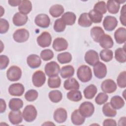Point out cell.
Listing matches in <instances>:
<instances>
[{
    "mask_svg": "<svg viewBox=\"0 0 126 126\" xmlns=\"http://www.w3.org/2000/svg\"><path fill=\"white\" fill-rule=\"evenodd\" d=\"M35 24L39 27L47 28L50 24V19L46 14L41 13L38 14L34 19Z\"/></svg>",
    "mask_w": 126,
    "mask_h": 126,
    "instance_id": "cell-12",
    "label": "cell"
},
{
    "mask_svg": "<svg viewBox=\"0 0 126 126\" xmlns=\"http://www.w3.org/2000/svg\"><path fill=\"white\" fill-rule=\"evenodd\" d=\"M114 38L118 44H123L126 41V29L125 28L120 27L114 32Z\"/></svg>",
    "mask_w": 126,
    "mask_h": 126,
    "instance_id": "cell-20",
    "label": "cell"
},
{
    "mask_svg": "<svg viewBox=\"0 0 126 126\" xmlns=\"http://www.w3.org/2000/svg\"><path fill=\"white\" fill-rule=\"evenodd\" d=\"M46 81L45 73L41 70H37L34 72L32 76V82L36 87L42 86Z\"/></svg>",
    "mask_w": 126,
    "mask_h": 126,
    "instance_id": "cell-8",
    "label": "cell"
},
{
    "mask_svg": "<svg viewBox=\"0 0 126 126\" xmlns=\"http://www.w3.org/2000/svg\"><path fill=\"white\" fill-rule=\"evenodd\" d=\"M126 5H124L121 10L120 20V22L124 26L126 25Z\"/></svg>",
    "mask_w": 126,
    "mask_h": 126,
    "instance_id": "cell-50",
    "label": "cell"
},
{
    "mask_svg": "<svg viewBox=\"0 0 126 126\" xmlns=\"http://www.w3.org/2000/svg\"><path fill=\"white\" fill-rule=\"evenodd\" d=\"M117 83L118 87L121 88H125L126 87V72H121L117 77Z\"/></svg>",
    "mask_w": 126,
    "mask_h": 126,
    "instance_id": "cell-45",
    "label": "cell"
},
{
    "mask_svg": "<svg viewBox=\"0 0 126 126\" xmlns=\"http://www.w3.org/2000/svg\"><path fill=\"white\" fill-rule=\"evenodd\" d=\"M103 126H117L116 122L115 120L112 119H107L104 120L103 123Z\"/></svg>",
    "mask_w": 126,
    "mask_h": 126,
    "instance_id": "cell-51",
    "label": "cell"
},
{
    "mask_svg": "<svg viewBox=\"0 0 126 126\" xmlns=\"http://www.w3.org/2000/svg\"><path fill=\"white\" fill-rule=\"evenodd\" d=\"M32 10V4L30 0H22L21 3L18 6V10L21 13L27 15Z\"/></svg>",
    "mask_w": 126,
    "mask_h": 126,
    "instance_id": "cell-25",
    "label": "cell"
},
{
    "mask_svg": "<svg viewBox=\"0 0 126 126\" xmlns=\"http://www.w3.org/2000/svg\"><path fill=\"white\" fill-rule=\"evenodd\" d=\"M29 36V32L25 29H18L14 32L13 34V39L18 43H23L27 41Z\"/></svg>",
    "mask_w": 126,
    "mask_h": 126,
    "instance_id": "cell-6",
    "label": "cell"
},
{
    "mask_svg": "<svg viewBox=\"0 0 126 126\" xmlns=\"http://www.w3.org/2000/svg\"><path fill=\"white\" fill-rule=\"evenodd\" d=\"M63 87L66 90H78L80 88V85L76 79L70 77L64 81Z\"/></svg>",
    "mask_w": 126,
    "mask_h": 126,
    "instance_id": "cell-23",
    "label": "cell"
},
{
    "mask_svg": "<svg viewBox=\"0 0 126 126\" xmlns=\"http://www.w3.org/2000/svg\"><path fill=\"white\" fill-rule=\"evenodd\" d=\"M44 70L46 74L49 77L58 76L60 71V65L56 62L51 61L46 64Z\"/></svg>",
    "mask_w": 126,
    "mask_h": 126,
    "instance_id": "cell-4",
    "label": "cell"
},
{
    "mask_svg": "<svg viewBox=\"0 0 126 126\" xmlns=\"http://www.w3.org/2000/svg\"><path fill=\"white\" fill-rule=\"evenodd\" d=\"M9 63V59L7 56L4 55L0 56V69L1 70L5 69Z\"/></svg>",
    "mask_w": 126,
    "mask_h": 126,
    "instance_id": "cell-49",
    "label": "cell"
},
{
    "mask_svg": "<svg viewBox=\"0 0 126 126\" xmlns=\"http://www.w3.org/2000/svg\"><path fill=\"white\" fill-rule=\"evenodd\" d=\"M117 87V85L115 81L110 79L104 80L101 84V90L106 94L114 93L116 90Z\"/></svg>",
    "mask_w": 126,
    "mask_h": 126,
    "instance_id": "cell-13",
    "label": "cell"
},
{
    "mask_svg": "<svg viewBox=\"0 0 126 126\" xmlns=\"http://www.w3.org/2000/svg\"><path fill=\"white\" fill-rule=\"evenodd\" d=\"M48 96L52 102L58 103L62 99L63 94L59 90H53L49 93Z\"/></svg>",
    "mask_w": 126,
    "mask_h": 126,
    "instance_id": "cell-38",
    "label": "cell"
},
{
    "mask_svg": "<svg viewBox=\"0 0 126 126\" xmlns=\"http://www.w3.org/2000/svg\"><path fill=\"white\" fill-rule=\"evenodd\" d=\"M108 99V95L105 93H99L95 98V102L97 104L102 105Z\"/></svg>",
    "mask_w": 126,
    "mask_h": 126,
    "instance_id": "cell-47",
    "label": "cell"
},
{
    "mask_svg": "<svg viewBox=\"0 0 126 126\" xmlns=\"http://www.w3.org/2000/svg\"><path fill=\"white\" fill-rule=\"evenodd\" d=\"M21 69L16 65L10 66L6 71V77L8 80L10 81H17L21 78Z\"/></svg>",
    "mask_w": 126,
    "mask_h": 126,
    "instance_id": "cell-3",
    "label": "cell"
},
{
    "mask_svg": "<svg viewBox=\"0 0 126 126\" xmlns=\"http://www.w3.org/2000/svg\"><path fill=\"white\" fill-rule=\"evenodd\" d=\"M37 115V110L33 105H28L24 109L22 112V116L27 122H33L36 118Z\"/></svg>",
    "mask_w": 126,
    "mask_h": 126,
    "instance_id": "cell-2",
    "label": "cell"
},
{
    "mask_svg": "<svg viewBox=\"0 0 126 126\" xmlns=\"http://www.w3.org/2000/svg\"><path fill=\"white\" fill-rule=\"evenodd\" d=\"M22 0H10L8 1L9 4L12 6H17L19 5L21 3Z\"/></svg>",
    "mask_w": 126,
    "mask_h": 126,
    "instance_id": "cell-52",
    "label": "cell"
},
{
    "mask_svg": "<svg viewBox=\"0 0 126 126\" xmlns=\"http://www.w3.org/2000/svg\"><path fill=\"white\" fill-rule=\"evenodd\" d=\"M74 73V68L71 65H67L62 67L60 70V74L63 78L71 77Z\"/></svg>",
    "mask_w": 126,
    "mask_h": 126,
    "instance_id": "cell-28",
    "label": "cell"
},
{
    "mask_svg": "<svg viewBox=\"0 0 126 126\" xmlns=\"http://www.w3.org/2000/svg\"><path fill=\"white\" fill-rule=\"evenodd\" d=\"M57 60L61 64H65L70 63L72 60L71 54L67 52L61 53L58 55Z\"/></svg>",
    "mask_w": 126,
    "mask_h": 126,
    "instance_id": "cell-37",
    "label": "cell"
},
{
    "mask_svg": "<svg viewBox=\"0 0 126 126\" xmlns=\"http://www.w3.org/2000/svg\"><path fill=\"white\" fill-rule=\"evenodd\" d=\"M9 24L8 22L5 19H0V33L1 34L6 33L9 30Z\"/></svg>",
    "mask_w": 126,
    "mask_h": 126,
    "instance_id": "cell-48",
    "label": "cell"
},
{
    "mask_svg": "<svg viewBox=\"0 0 126 126\" xmlns=\"http://www.w3.org/2000/svg\"><path fill=\"white\" fill-rule=\"evenodd\" d=\"M89 18L91 21L94 23H99L101 22L103 15L96 11L94 9H92L88 13Z\"/></svg>",
    "mask_w": 126,
    "mask_h": 126,
    "instance_id": "cell-40",
    "label": "cell"
},
{
    "mask_svg": "<svg viewBox=\"0 0 126 126\" xmlns=\"http://www.w3.org/2000/svg\"><path fill=\"white\" fill-rule=\"evenodd\" d=\"M118 21L116 17L108 15L106 16L103 21V26L104 29L109 32L113 31L117 26Z\"/></svg>",
    "mask_w": 126,
    "mask_h": 126,
    "instance_id": "cell-10",
    "label": "cell"
},
{
    "mask_svg": "<svg viewBox=\"0 0 126 126\" xmlns=\"http://www.w3.org/2000/svg\"><path fill=\"white\" fill-rule=\"evenodd\" d=\"M90 34L93 40L96 42H98L101 37L105 33L101 27L95 26L92 28L91 30Z\"/></svg>",
    "mask_w": 126,
    "mask_h": 126,
    "instance_id": "cell-24",
    "label": "cell"
},
{
    "mask_svg": "<svg viewBox=\"0 0 126 126\" xmlns=\"http://www.w3.org/2000/svg\"><path fill=\"white\" fill-rule=\"evenodd\" d=\"M54 125L55 124L52 123V122H46L45 123L43 124L42 125Z\"/></svg>",
    "mask_w": 126,
    "mask_h": 126,
    "instance_id": "cell-55",
    "label": "cell"
},
{
    "mask_svg": "<svg viewBox=\"0 0 126 126\" xmlns=\"http://www.w3.org/2000/svg\"><path fill=\"white\" fill-rule=\"evenodd\" d=\"M93 70L95 76L98 79L104 78L107 74V67L106 65L99 61L94 65Z\"/></svg>",
    "mask_w": 126,
    "mask_h": 126,
    "instance_id": "cell-9",
    "label": "cell"
},
{
    "mask_svg": "<svg viewBox=\"0 0 126 126\" xmlns=\"http://www.w3.org/2000/svg\"><path fill=\"white\" fill-rule=\"evenodd\" d=\"M61 85V80L59 76H56L51 77L48 78V85L49 88L54 89L60 87Z\"/></svg>",
    "mask_w": 126,
    "mask_h": 126,
    "instance_id": "cell-41",
    "label": "cell"
},
{
    "mask_svg": "<svg viewBox=\"0 0 126 126\" xmlns=\"http://www.w3.org/2000/svg\"><path fill=\"white\" fill-rule=\"evenodd\" d=\"M102 112L104 116L108 117H114L117 114V111L112 107L110 102H107L103 105Z\"/></svg>",
    "mask_w": 126,
    "mask_h": 126,
    "instance_id": "cell-36",
    "label": "cell"
},
{
    "mask_svg": "<svg viewBox=\"0 0 126 126\" xmlns=\"http://www.w3.org/2000/svg\"><path fill=\"white\" fill-rule=\"evenodd\" d=\"M64 12V8L63 5L59 4L51 6L49 9L50 14L54 18H57L61 16Z\"/></svg>",
    "mask_w": 126,
    "mask_h": 126,
    "instance_id": "cell-27",
    "label": "cell"
},
{
    "mask_svg": "<svg viewBox=\"0 0 126 126\" xmlns=\"http://www.w3.org/2000/svg\"><path fill=\"white\" fill-rule=\"evenodd\" d=\"M8 105L11 110L18 111L23 107V101L20 98H13L9 100Z\"/></svg>",
    "mask_w": 126,
    "mask_h": 126,
    "instance_id": "cell-33",
    "label": "cell"
},
{
    "mask_svg": "<svg viewBox=\"0 0 126 126\" xmlns=\"http://www.w3.org/2000/svg\"><path fill=\"white\" fill-rule=\"evenodd\" d=\"M93 9L103 15L107 12L106 4L104 1H99L95 4Z\"/></svg>",
    "mask_w": 126,
    "mask_h": 126,
    "instance_id": "cell-43",
    "label": "cell"
},
{
    "mask_svg": "<svg viewBox=\"0 0 126 126\" xmlns=\"http://www.w3.org/2000/svg\"><path fill=\"white\" fill-rule=\"evenodd\" d=\"M52 47L57 52L64 51L68 47V42L64 38L57 37L53 41Z\"/></svg>",
    "mask_w": 126,
    "mask_h": 126,
    "instance_id": "cell-14",
    "label": "cell"
},
{
    "mask_svg": "<svg viewBox=\"0 0 126 126\" xmlns=\"http://www.w3.org/2000/svg\"><path fill=\"white\" fill-rule=\"evenodd\" d=\"M100 46L104 49L111 48L114 45V42L112 37L108 34H103L98 42Z\"/></svg>",
    "mask_w": 126,
    "mask_h": 126,
    "instance_id": "cell-22",
    "label": "cell"
},
{
    "mask_svg": "<svg viewBox=\"0 0 126 126\" xmlns=\"http://www.w3.org/2000/svg\"><path fill=\"white\" fill-rule=\"evenodd\" d=\"M40 56L43 61H48L54 57V53L49 49H44L41 52Z\"/></svg>",
    "mask_w": 126,
    "mask_h": 126,
    "instance_id": "cell-46",
    "label": "cell"
},
{
    "mask_svg": "<svg viewBox=\"0 0 126 126\" xmlns=\"http://www.w3.org/2000/svg\"><path fill=\"white\" fill-rule=\"evenodd\" d=\"M84 59L88 64L94 66L99 62V58L97 52L94 50H89L85 53Z\"/></svg>",
    "mask_w": 126,
    "mask_h": 126,
    "instance_id": "cell-11",
    "label": "cell"
},
{
    "mask_svg": "<svg viewBox=\"0 0 126 126\" xmlns=\"http://www.w3.org/2000/svg\"><path fill=\"white\" fill-rule=\"evenodd\" d=\"M99 56L103 61L109 62L111 61L113 58V52L111 50L104 49L100 51Z\"/></svg>",
    "mask_w": 126,
    "mask_h": 126,
    "instance_id": "cell-39",
    "label": "cell"
},
{
    "mask_svg": "<svg viewBox=\"0 0 126 126\" xmlns=\"http://www.w3.org/2000/svg\"><path fill=\"white\" fill-rule=\"evenodd\" d=\"M78 25L82 27H89L92 25V22L90 20L88 13H82L78 21Z\"/></svg>",
    "mask_w": 126,
    "mask_h": 126,
    "instance_id": "cell-32",
    "label": "cell"
},
{
    "mask_svg": "<svg viewBox=\"0 0 126 126\" xmlns=\"http://www.w3.org/2000/svg\"><path fill=\"white\" fill-rule=\"evenodd\" d=\"M66 27V24L64 23L62 19H57L54 23V30L57 32H61L64 31Z\"/></svg>",
    "mask_w": 126,
    "mask_h": 126,
    "instance_id": "cell-42",
    "label": "cell"
},
{
    "mask_svg": "<svg viewBox=\"0 0 126 126\" xmlns=\"http://www.w3.org/2000/svg\"><path fill=\"white\" fill-rule=\"evenodd\" d=\"M53 118L58 123L61 124L65 122L67 118L66 110L63 108H57L54 112Z\"/></svg>",
    "mask_w": 126,
    "mask_h": 126,
    "instance_id": "cell-16",
    "label": "cell"
},
{
    "mask_svg": "<svg viewBox=\"0 0 126 126\" xmlns=\"http://www.w3.org/2000/svg\"><path fill=\"white\" fill-rule=\"evenodd\" d=\"M125 122H126V117H123L119 119L118 125L119 126H125Z\"/></svg>",
    "mask_w": 126,
    "mask_h": 126,
    "instance_id": "cell-54",
    "label": "cell"
},
{
    "mask_svg": "<svg viewBox=\"0 0 126 126\" xmlns=\"http://www.w3.org/2000/svg\"><path fill=\"white\" fill-rule=\"evenodd\" d=\"M38 96V92L34 90L31 89L28 90L25 94V98L28 101H33L35 100Z\"/></svg>",
    "mask_w": 126,
    "mask_h": 126,
    "instance_id": "cell-44",
    "label": "cell"
},
{
    "mask_svg": "<svg viewBox=\"0 0 126 126\" xmlns=\"http://www.w3.org/2000/svg\"><path fill=\"white\" fill-rule=\"evenodd\" d=\"M71 120L73 124L80 126L83 124L85 122V117L80 113L79 109H75L71 114Z\"/></svg>",
    "mask_w": 126,
    "mask_h": 126,
    "instance_id": "cell-21",
    "label": "cell"
},
{
    "mask_svg": "<svg viewBox=\"0 0 126 126\" xmlns=\"http://www.w3.org/2000/svg\"><path fill=\"white\" fill-rule=\"evenodd\" d=\"M24 92L25 88L23 85L19 83L12 84L8 88V92L12 96H21Z\"/></svg>",
    "mask_w": 126,
    "mask_h": 126,
    "instance_id": "cell-15",
    "label": "cell"
},
{
    "mask_svg": "<svg viewBox=\"0 0 126 126\" xmlns=\"http://www.w3.org/2000/svg\"><path fill=\"white\" fill-rule=\"evenodd\" d=\"M6 105L5 100L2 98H0V113H2L5 112L6 110Z\"/></svg>",
    "mask_w": 126,
    "mask_h": 126,
    "instance_id": "cell-53",
    "label": "cell"
},
{
    "mask_svg": "<svg viewBox=\"0 0 126 126\" xmlns=\"http://www.w3.org/2000/svg\"><path fill=\"white\" fill-rule=\"evenodd\" d=\"M28 20V17L26 15L23 14L20 12L16 13L12 18L14 25L17 27L23 26L26 24Z\"/></svg>",
    "mask_w": 126,
    "mask_h": 126,
    "instance_id": "cell-19",
    "label": "cell"
},
{
    "mask_svg": "<svg viewBox=\"0 0 126 126\" xmlns=\"http://www.w3.org/2000/svg\"><path fill=\"white\" fill-rule=\"evenodd\" d=\"M115 58L117 61L121 63L126 62V53L125 46L123 48H119L115 51Z\"/></svg>",
    "mask_w": 126,
    "mask_h": 126,
    "instance_id": "cell-34",
    "label": "cell"
},
{
    "mask_svg": "<svg viewBox=\"0 0 126 126\" xmlns=\"http://www.w3.org/2000/svg\"><path fill=\"white\" fill-rule=\"evenodd\" d=\"M67 98L72 101L74 102H78L80 101L82 98V95L81 92L78 90H71L67 93Z\"/></svg>",
    "mask_w": 126,
    "mask_h": 126,
    "instance_id": "cell-35",
    "label": "cell"
},
{
    "mask_svg": "<svg viewBox=\"0 0 126 126\" xmlns=\"http://www.w3.org/2000/svg\"><path fill=\"white\" fill-rule=\"evenodd\" d=\"M52 42V36L47 32H43L37 37L38 45L42 48L49 47Z\"/></svg>",
    "mask_w": 126,
    "mask_h": 126,
    "instance_id": "cell-7",
    "label": "cell"
},
{
    "mask_svg": "<svg viewBox=\"0 0 126 126\" xmlns=\"http://www.w3.org/2000/svg\"><path fill=\"white\" fill-rule=\"evenodd\" d=\"M112 107L115 109H120L125 105V101L123 98L119 95L113 96L110 100V102Z\"/></svg>",
    "mask_w": 126,
    "mask_h": 126,
    "instance_id": "cell-29",
    "label": "cell"
},
{
    "mask_svg": "<svg viewBox=\"0 0 126 126\" xmlns=\"http://www.w3.org/2000/svg\"><path fill=\"white\" fill-rule=\"evenodd\" d=\"M107 10L111 14H117L120 9V4L117 0H109L106 4Z\"/></svg>",
    "mask_w": 126,
    "mask_h": 126,
    "instance_id": "cell-30",
    "label": "cell"
},
{
    "mask_svg": "<svg viewBox=\"0 0 126 126\" xmlns=\"http://www.w3.org/2000/svg\"><path fill=\"white\" fill-rule=\"evenodd\" d=\"M22 113L20 110L13 111L11 110L8 114V119L10 122L14 125H17L22 123L23 121Z\"/></svg>",
    "mask_w": 126,
    "mask_h": 126,
    "instance_id": "cell-17",
    "label": "cell"
},
{
    "mask_svg": "<svg viewBox=\"0 0 126 126\" xmlns=\"http://www.w3.org/2000/svg\"><path fill=\"white\" fill-rule=\"evenodd\" d=\"M61 18L66 25L71 26L75 23L76 20V16L73 12L68 11L63 13Z\"/></svg>",
    "mask_w": 126,
    "mask_h": 126,
    "instance_id": "cell-26",
    "label": "cell"
},
{
    "mask_svg": "<svg viewBox=\"0 0 126 126\" xmlns=\"http://www.w3.org/2000/svg\"><path fill=\"white\" fill-rule=\"evenodd\" d=\"M78 78L83 83L89 82L92 79V72L91 68L86 65L80 66L77 71Z\"/></svg>",
    "mask_w": 126,
    "mask_h": 126,
    "instance_id": "cell-1",
    "label": "cell"
},
{
    "mask_svg": "<svg viewBox=\"0 0 126 126\" xmlns=\"http://www.w3.org/2000/svg\"><path fill=\"white\" fill-rule=\"evenodd\" d=\"M79 110L84 117L88 118L92 116L94 114V106L90 101H84L80 104Z\"/></svg>",
    "mask_w": 126,
    "mask_h": 126,
    "instance_id": "cell-5",
    "label": "cell"
},
{
    "mask_svg": "<svg viewBox=\"0 0 126 126\" xmlns=\"http://www.w3.org/2000/svg\"><path fill=\"white\" fill-rule=\"evenodd\" d=\"M27 63L31 68H36L40 66L41 60L38 55L31 54L27 57Z\"/></svg>",
    "mask_w": 126,
    "mask_h": 126,
    "instance_id": "cell-18",
    "label": "cell"
},
{
    "mask_svg": "<svg viewBox=\"0 0 126 126\" xmlns=\"http://www.w3.org/2000/svg\"><path fill=\"white\" fill-rule=\"evenodd\" d=\"M97 91L96 87L94 84L88 86L84 90V95L87 99H92L94 97Z\"/></svg>",
    "mask_w": 126,
    "mask_h": 126,
    "instance_id": "cell-31",
    "label": "cell"
}]
</instances>
